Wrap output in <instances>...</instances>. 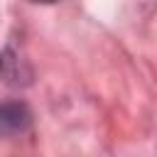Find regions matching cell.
<instances>
[{"label": "cell", "mask_w": 157, "mask_h": 157, "mask_svg": "<svg viewBox=\"0 0 157 157\" xmlns=\"http://www.w3.org/2000/svg\"><path fill=\"white\" fill-rule=\"evenodd\" d=\"M32 113L25 103H2L0 105V137L20 135L29 128Z\"/></svg>", "instance_id": "obj_1"}]
</instances>
